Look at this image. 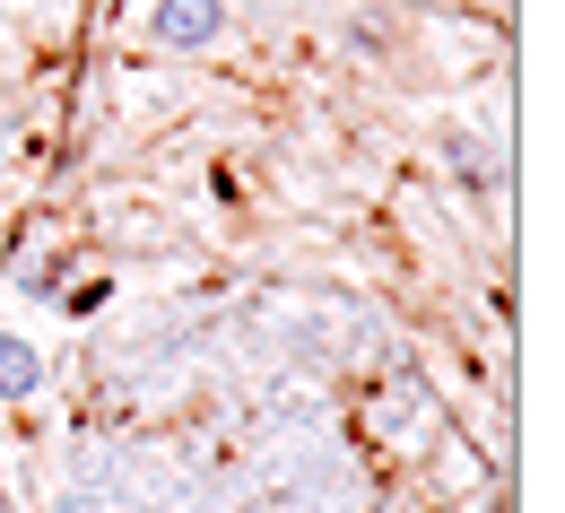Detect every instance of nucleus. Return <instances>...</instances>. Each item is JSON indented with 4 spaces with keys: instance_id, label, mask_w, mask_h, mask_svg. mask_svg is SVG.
<instances>
[{
    "instance_id": "1",
    "label": "nucleus",
    "mask_w": 565,
    "mask_h": 513,
    "mask_svg": "<svg viewBox=\"0 0 565 513\" xmlns=\"http://www.w3.org/2000/svg\"><path fill=\"white\" fill-rule=\"evenodd\" d=\"M157 35H166V44H210L217 0H166V9H157Z\"/></svg>"
},
{
    "instance_id": "2",
    "label": "nucleus",
    "mask_w": 565,
    "mask_h": 513,
    "mask_svg": "<svg viewBox=\"0 0 565 513\" xmlns=\"http://www.w3.org/2000/svg\"><path fill=\"white\" fill-rule=\"evenodd\" d=\"M44 383V366H35V349H18V340H0V392L18 400V392H35Z\"/></svg>"
}]
</instances>
